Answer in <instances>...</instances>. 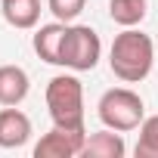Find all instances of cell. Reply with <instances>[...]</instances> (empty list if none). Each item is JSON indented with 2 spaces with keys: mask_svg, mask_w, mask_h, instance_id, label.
<instances>
[{
  "mask_svg": "<svg viewBox=\"0 0 158 158\" xmlns=\"http://www.w3.org/2000/svg\"><path fill=\"white\" fill-rule=\"evenodd\" d=\"M0 13H3L6 25L28 31L37 28L40 22V0H0Z\"/></svg>",
  "mask_w": 158,
  "mask_h": 158,
  "instance_id": "obj_10",
  "label": "cell"
},
{
  "mask_svg": "<svg viewBox=\"0 0 158 158\" xmlns=\"http://www.w3.org/2000/svg\"><path fill=\"white\" fill-rule=\"evenodd\" d=\"M152 65H155V44L149 34L136 28H124L121 34H115L112 50H109V68L118 81L139 84L149 77Z\"/></svg>",
  "mask_w": 158,
  "mask_h": 158,
  "instance_id": "obj_1",
  "label": "cell"
},
{
  "mask_svg": "<svg viewBox=\"0 0 158 158\" xmlns=\"http://www.w3.org/2000/svg\"><path fill=\"white\" fill-rule=\"evenodd\" d=\"M47 109L56 127L87 130L84 127V84L74 74H56L47 84Z\"/></svg>",
  "mask_w": 158,
  "mask_h": 158,
  "instance_id": "obj_2",
  "label": "cell"
},
{
  "mask_svg": "<svg viewBox=\"0 0 158 158\" xmlns=\"http://www.w3.org/2000/svg\"><path fill=\"white\" fill-rule=\"evenodd\" d=\"M31 90V77L22 65H0V106H19Z\"/></svg>",
  "mask_w": 158,
  "mask_h": 158,
  "instance_id": "obj_7",
  "label": "cell"
},
{
  "mask_svg": "<svg viewBox=\"0 0 158 158\" xmlns=\"http://www.w3.org/2000/svg\"><path fill=\"white\" fill-rule=\"evenodd\" d=\"M149 0H109V16L121 28H136L146 19Z\"/></svg>",
  "mask_w": 158,
  "mask_h": 158,
  "instance_id": "obj_11",
  "label": "cell"
},
{
  "mask_svg": "<svg viewBox=\"0 0 158 158\" xmlns=\"http://www.w3.org/2000/svg\"><path fill=\"white\" fill-rule=\"evenodd\" d=\"M102 56V40L90 25H71L62 34V47H59V65L71 68V71H93L96 62Z\"/></svg>",
  "mask_w": 158,
  "mask_h": 158,
  "instance_id": "obj_4",
  "label": "cell"
},
{
  "mask_svg": "<svg viewBox=\"0 0 158 158\" xmlns=\"http://www.w3.org/2000/svg\"><path fill=\"white\" fill-rule=\"evenodd\" d=\"M84 143H87V130H65L53 124V130L37 139L34 158H74L84 152Z\"/></svg>",
  "mask_w": 158,
  "mask_h": 158,
  "instance_id": "obj_5",
  "label": "cell"
},
{
  "mask_svg": "<svg viewBox=\"0 0 158 158\" xmlns=\"http://www.w3.org/2000/svg\"><path fill=\"white\" fill-rule=\"evenodd\" d=\"M84 158H124L127 155V143L121 136V130H99V133H90L87 143H84Z\"/></svg>",
  "mask_w": 158,
  "mask_h": 158,
  "instance_id": "obj_8",
  "label": "cell"
},
{
  "mask_svg": "<svg viewBox=\"0 0 158 158\" xmlns=\"http://www.w3.org/2000/svg\"><path fill=\"white\" fill-rule=\"evenodd\" d=\"M133 155H136V158H158V115L143 118V124H139V139H136Z\"/></svg>",
  "mask_w": 158,
  "mask_h": 158,
  "instance_id": "obj_12",
  "label": "cell"
},
{
  "mask_svg": "<svg viewBox=\"0 0 158 158\" xmlns=\"http://www.w3.org/2000/svg\"><path fill=\"white\" fill-rule=\"evenodd\" d=\"M96 115H99V121L106 127L127 133V130H139V124L146 118V102L130 87H112V90H106L99 96Z\"/></svg>",
  "mask_w": 158,
  "mask_h": 158,
  "instance_id": "obj_3",
  "label": "cell"
},
{
  "mask_svg": "<svg viewBox=\"0 0 158 158\" xmlns=\"http://www.w3.org/2000/svg\"><path fill=\"white\" fill-rule=\"evenodd\" d=\"M65 28H68V22H50V25H40L37 31H34V40H31V47H34V53L44 59V62H50V65H59V47H62V34H65Z\"/></svg>",
  "mask_w": 158,
  "mask_h": 158,
  "instance_id": "obj_9",
  "label": "cell"
},
{
  "mask_svg": "<svg viewBox=\"0 0 158 158\" xmlns=\"http://www.w3.org/2000/svg\"><path fill=\"white\" fill-rule=\"evenodd\" d=\"M28 139H31V118L16 106H3L0 109V149H22Z\"/></svg>",
  "mask_w": 158,
  "mask_h": 158,
  "instance_id": "obj_6",
  "label": "cell"
},
{
  "mask_svg": "<svg viewBox=\"0 0 158 158\" xmlns=\"http://www.w3.org/2000/svg\"><path fill=\"white\" fill-rule=\"evenodd\" d=\"M84 6H87V0H47V10L59 22H74L84 13Z\"/></svg>",
  "mask_w": 158,
  "mask_h": 158,
  "instance_id": "obj_13",
  "label": "cell"
}]
</instances>
